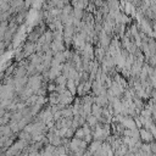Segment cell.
Listing matches in <instances>:
<instances>
[{
	"label": "cell",
	"instance_id": "obj_1",
	"mask_svg": "<svg viewBox=\"0 0 156 156\" xmlns=\"http://www.w3.org/2000/svg\"><path fill=\"white\" fill-rule=\"evenodd\" d=\"M140 134H141V136H143V139H144L145 141H152V139H154L152 134H151L149 130H145V129H143V130L140 132Z\"/></svg>",
	"mask_w": 156,
	"mask_h": 156
}]
</instances>
